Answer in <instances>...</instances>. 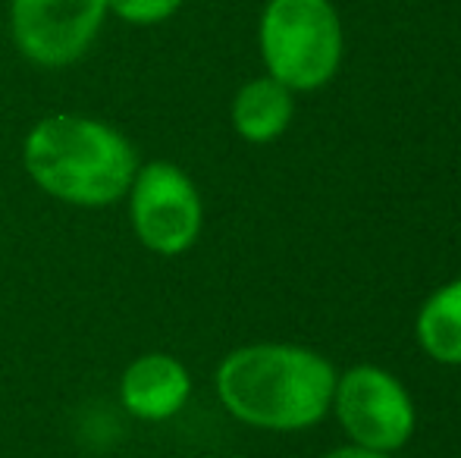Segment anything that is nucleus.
Returning <instances> with one entry per match:
<instances>
[{
	"label": "nucleus",
	"mask_w": 461,
	"mask_h": 458,
	"mask_svg": "<svg viewBox=\"0 0 461 458\" xmlns=\"http://www.w3.org/2000/svg\"><path fill=\"white\" fill-rule=\"evenodd\" d=\"M183 4L185 0H107V16H116L135 29H151L170 22Z\"/></svg>",
	"instance_id": "10"
},
{
	"label": "nucleus",
	"mask_w": 461,
	"mask_h": 458,
	"mask_svg": "<svg viewBox=\"0 0 461 458\" xmlns=\"http://www.w3.org/2000/svg\"><path fill=\"white\" fill-rule=\"evenodd\" d=\"M126 208L135 238L160 257L188 251L204 227V202L198 185L173 160L139 164L126 192Z\"/></svg>",
	"instance_id": "4"
},
{
	"label": "nucleus",
	"mask_w": 461,
	"mask_h": 458,
	"mask_svg": "<svg viewBox=\"0 0 461 458\" xmlns=\"http://www.w3.org/2000/svg\"><path fill=\"white\" fill-rule=\"evenodd\" d=\"M323 458H393L389 453H374V449H365V446H342V449H333V453H327Z\"/></svg>",
	"instance_id": "11"
},
{
	"label": "nucleus",
	"mask_w": 461,
	"mask_h": 458,
	"mask_svg": "<svg viewBox=\"0 0 461 458\" xmlns=\"http://www.w3.org/2000/svg\"><path fill=\"white\" fill-rule=\"evenodd\" d=\"M192 399V373L176 355L145 352L120 373V405L132 418L160 424L176 418Z\"/></svg>",
	"instance_id": "7"
},
{
	"label": "nucleus",
	"mask_w": 461,
	"mask_h": 458,
	"mask_svg": "<svg viewBox=\"0 0 461 458\" xmlns=\"http://www.w3.org/2000/svg\"><path fill=\"white\" fill-rule=\"evenodd\" d=\"M23 166L54 202L107 208L126 198L139 170V151L110 122L82 113H50L23 139Z\"/></svg>",
	"instance_id": "2"
},
{
	"label": "nucleus",
	"mask_w": 461,
	"mask_h": 458,
	"mask_svg": "<svg viewBox=\"0 0 461 458\" xmlns=\"http://www.w3.org/2000/svg\"><path fill=\"white\" fill-rule=\"evenodd\" d=\"M213 386L223 409L249 427L304 430L333 405L336 371L304 346L255 343L220 361Z\"/></svg>",
	"instance_id": "1"
},
{
	"label": "nucleus",
	"mask_w": 461,
	"mask_h": 458,
	"mask_svg": "<svg viewBox=\"0 0 461 458\" xmlns=\"http://www.w3.org/2000/svg\"><path fill=\"white\" fill-rule=\"evenodd\" d=\"M342 430L355 446L374 453H395L414 434V402L408 390L389 371L374 364H358L336 377L333 405Z\"/></svg>",
	"instance_id": "6"
},
{
	"label": "nucleus",
	"mask_w": 461,
	"mask_h": 458,
	"mask_svg": "<svg viewBox=\"0 0 461 458\" xmlns=\"http://www.w3.org/2000/svg\"><path fill=\"white\" fill-rule=\"evenodd\" d=\"M267 76L292 92H317L342 67L346 31L333 0H267L258 19Z\"/></svg>",
	"instance_id": "3"
},
{
	"label": "nucleus",
	"mask_w": 461,
	"mask_h": 458,
	"mask_svg": "<svg viewBox=\"0 0 461 458\" xmlns=\"http://www.w3.org/2000/svg\"><path fill=\"white\" fill-rule=\"evenodd\" d=\"M292 116H295V92L267 73L249 79L232 94L230 122L239 139L251 141V145L276 141L292 126Z\"/></svg>",
	"instance_id": "8"
},
{
	"label": "nucleus",
	"mask_w": 461,
	"mask_h": 458,
	"mask_svg": "<svg viewBox=\"0 0 461 458\" xmlns=\"http://www.w3.org/2000/svg\"><path fill=\"white\" fill-rule=\"evenodd\" d=\"M10 38L41 69H67L95 48L107 0H10Z\"/></svg>",
	"instance_id": "5"
},
{
	"label": "nucleus",
	"mask_w": 461,
	"mask_h": 458,
	"mask_svg": "<svg viewBox=\"0 0 461 458\" xmlns=\"http://www.w3.org/2000/svg\"><path fill=\"white\" fill-rule=\"evenodd\" d=\"M418 343L439 364H461V280L446 283L418 311Z\"/></svg>",
	"instance_id": "9"
}]
</instances>
